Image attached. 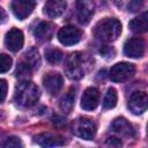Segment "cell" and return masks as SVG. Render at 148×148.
I'll list each match as a JSON object with an SVG mask.
<instances>
[{
    "label": "cell",
    "instance_id": "6da1fadb",
    "mask_svg": "<svg viewBox=\"0 0 148 148\" xmlns=\"http://www.w3.org/2000/svg\"><path fill=\"white\" fill-rule=\"evenodd\" d=\"M92 65V60L82 52L72 53L65 65V72L67 76L72 80H79L86 75V73L90 69Z\"/></svg>",
    "mask_w": 148,
    "mask_h": 148
},
{
    "label": "cell",
    "instance_id": "7a4b0ae2",
    "mask_svg": "<svg viewBox=\"0 0 148 148\" xmlns=\"http://www.w3.org/2000/svg\"><path fill=\"white\" fill-rule=\"evenodd\" d=\"M121 34V23L113 17H106L97 22L94 28V35L96 38L103 42H113Z\"/></svg>",
    "mask_w": 148,
    "mask_h": 148
},
{
    "label": "cell",
    "instance_id": "3957f363",
    "mask_svg": "<svg viewBox=\"0 0 148 148\" xmlns=\"http://www.w3.org/2000/svg\"><path fill=\"white\" fill-rule=\"evenodd\" d=\"M39 96H40L39 88L35 83H32L28 80H23L16 86L15 99L22 106L29 108V106L35 105L37 103Z\"/></svg>",
    "mask_w": 148,
    "mask_h": 148
},
{
    "label": "cell",
    "instance_id": "277c9868",
    "mask_svg": "<svg viewBox=\"0 0 148 148\" xmlns=\"http://www.w3.org/2000/svg\"><path fill=\"white\" fill-rule=\"evenodd\" d=\"M135 73V67L130 62H118L110 69V79L113 82H124L132 77Z\"/></svg>",
    "mask_w": 148,
    "mask_h": 148
},
{
    "label": "cell",
    "instance_id": "5b68a950",
    "mask_svg": "<svg viewBox=\"0 0 148 148\" xmlns=\"http://www.w3.org/2000/svg\"><path fill=\"white\" fill-rule=\"evenodd\" d=\"M82 32L79 28L74 25H66L62 27L58 32V39L62 45L71 46L74 44H77L81 40Z\"/></svg>",
    "mask_w": 148,
    "mask_h": 148
},
{
    "label": "cell",
    "instance_id": "8992f818",
    "mask_svg": "<svg viewBox=\"0 0 148 148\" xmlns=\"http://www.w3.org/2000/svg\"><path fill=\"white\" fill-rule=\"evenodd\" d=\"M146 44L145 40L140 37H133L125 42L124 44V54L130 58H141L145 54Z\"/></svg>",
    "mask_w": 148,
    "mask_h": 148
},
{
    "label": "cell",
    "instance_id": "52a82bcc",
    "mask_svg": "<svg viewBox=\"0 0 148 148\" xmlns=\"http://www.w3.org/2000/svg\"><path fill=\"white\" fill-rule=\"evenodd\" d=\"M73 132L83 140H91L96 134V125L87 118H80L74 125Z\"/></svg>",
    "mask_w": 148,
    "mask_h": 148
},
{
    "label": "cell",
    "instance_id": "ba28073f",
    "mask_svg": "<svg viewBox=\"0 0 148 148\" xmlns=\"http://www.w3.org/2000/svg\"><path fill=\"white\" fill-rule=\"evenodd\" d=\"M64 84L62 76L57 72H50L43 76V86L50 95H57Z\"/></svg>",
    "mask_w": 148,
    "mask_h": 148
},
{
    "label": "cell",
    "instance_id": "9c48e42d",
    "mask_svg": "<svg viewBox=\"0 0 148 148\" xmlns=\"http://www.w3.org/2000/svg\"><path fill=\"white\" fill-rule=\"evenodd\" d=\"M35 5V0H13L12 10L18 20H24L32 13Z\"/></svg>",
    "mask_w": 148,
    "mask_h": 148
},
{
    "label": "cell",
    "instance_id": "30bf717a",
    "mask_svg": "<svg viewBox=\"0 0 148 148\" xmlns=\"http://www.w3.org/2000/svg\"><path fill=\"white\" fill-rule=\"evenodd\" d=\"M147 94L145 91H135L128 99V108L134 114H141L147 110Z\"/></svg>",
    "mask_w": 148,
    "mask_h": 148
},
{
    "label": "cell",
    "instance_id": "8fae6325",
    "mask_svg": "<svg viewBox=\"0 0 148 148\" xmlns=\"http://www.w3.org/2000/svg\"><path fill=\"white\" fill-rule=\"evenodd\" d=\"M5 44H6V46H7L8 50H10L13 52H17L18 50L22 49V46L24 44L23 32L20 29H16V28L10 29L6 34Z\"/></svg>",
    "mask_w": 148,
    "mask_h": 148
},
{
    "label": "cell",
    "instance_id": "7c38bea8",
    "mask_svg": "<svg viewBox=\"0 0 148 148\" xmlns=\"http://www.w3.org/2000/svg\"><path fill=\"white\" fill-rule=\"evenodd\" d=\"M77 20L81 24H87L91 20L94 12H95V5L91 0H80L77 2Z\"/></svg>",
    "mask_w": 148,
    "mask_h": 148
},
{
    "label": "cell",
    "instance_id": "4fadbf2b",
    "mask_svg": "<svg viewBox=\"0 0 148 148\" xmlns=\"http://www.w3.org/2000/svg\"><path fill=\"white\" fill-rule=\"evenodd\" d=\"M99 102V92L96 88H87L81 97V108L86 111H92L97 108Z\"/></svg>",
    "mask_w": 148,
    "mask_h": 148
},
{
    "label": "cell",
    "instance_id": "5bb4252c",
    "mask_svg": "<svg viewBox=\"0 0 148 148\" xmlns=\"http://www.w3.org/2000/svg\"><path fill=\"white\" fill-rule=\"evenodd\" d=\"M66 7L67 3L65 0H46L44 6V13L51 18H57L65 13Z\"/></svg>",
    "mask_w": 148,
    "mask_h": 148
},
{
    "label": "cell",
    "instance_id": "9a60e30c",
    "mask_svg": "<svg viewBox=\"0 0 148 148\" xmlns=\"http://www.w3.org/2000/svg\"><path fill=\"white\" fill-rule=\"evenodd\" d=\"M35 142L42 147H58L65 143V140L53 133H40L35 135Z\"/></svg>",
    "mask_w": 148,
    "mask_h": 148
},
{
    "label": "cell",
    "instance_id": "2e32d148",
    "mask_svg": "<svg viewBox=\"0 0 148 148\" xmlns=\"http://www.w3.org/2000/svg\"><path fill=\"white\" fill-rule=\"evenodd\" d=\"M111 128L119 133L120 135H124V136H128V138H132L135 135V131H134V127L123 117H119V118H116L112 124H111Z\"/></svg>",
    "mask_w": 148,
    "mask_h": 148
},
{
    "label": "cell",
    "instance_id": "e0dca14e",
    "mask_svg": "<svg viewBox=\"0 0 148 148\" xmlns=\"http://www.w3.org/2000/svg\"><path fill=\"white\" fill-rule=\"evenodd\" d=\"M54 31V25L50 22H40L37 24V27L34 30V35L36 37V39L40 40V42H45L49 40Z\"/></svg>",
    "mask_w": 148,
    "mask_h": 148
},
{
    "label": "cell",
    "instance_id": "ac0fdd59",
    "mask_svg": "<svg viewBox=\"0 0 148 148\" xmlns=\"http://www.w3.org/2000/svg\"><path fill=\"white\" fill-rule=\"evenodd\" d=\"M128 27L134 32H139V34L146 32L148 29V14H147V12H145L141 15H139L138 17L133 18L128 23Z\"/></svg>",
    "mask_w": 148,
    "mask_h": 148
},
{
    "label": "cell",
    "instance_id": "d6986e66",
    "mask_svg": "<svg viewBox=\"0 0 148 148\" xmlns=\"http://www.w3.org/2000/svg\"><path fill=\"white\" fill-rule=\"evenodd\" d=\"M74 101H75V89L71 88L60 101V109L62 110V112L69 113L74 106Z\"/></svg>",
    "mask_w": 148,
    "mask_h": 148
},
{
    "label": "cell",
    "instance_id": "ffe728a7",
    "mask_svg": "<svg viewBox=\"0 0 148 148\" xmlns=\"http://www.w3.org/2000/svg\"><path fill=\"white\" fill-rule=\"evenodd\" d=\"M24 61L32 68V69H36L39 67L40 65V57H39V53L36 49H31L29 51L25 52L24 54Z\"/></svg>",
    "mask_w": 148,
    "mask_h": 148
},
{
    "label": "cell",
    "instance_id": "44dd1931",
    "mask_svg": "<svg viewBox=\"0 0 148 148\" xmlns=\"http://www.w3.org/2000/svg\"><path fill=\"white\" fill-rule=\"evenodd\" d=\"M118 101V95H117V90L114 88H109L104 99H103V108L104 109H112L116 106Z\"/></svg>",
    "mask_w": 148,
    "mask_h": 148
},
{
    "label": "cell",
    "instance_id": "7402d4cb",
    "mask_svg": "<svg viewBox=\"0 0 148 148\" xmlns=\"http://www.w3.org/2000/svg\"><path fill=\"white\" fill-rule=\"evenodd\" d=\"M31 72H32V68L25 61H23V62L18 64L15 74H16V77H18L23 81V80H28V77L31 76Z\"/></svg>",
    "mask_w": 148,
    "mask_h": 148
},
{
    "label": "cell",
    "instance_id": "603a6c76",
    "mask_svg": "<svg viewBox=\"0 0 148 148\" xmlns=\"http://www.w3.org/2000/svg\"><path fill=\"white\" fill-rule=\"evenodd\" d=\"M64 54L59 49H49L45 51V58L51 64H57L62 59Z\"/></svg>",
    "mask_w": 148,
    "mask_h": 148
},
{
    "label": "cell",
    "instance_id": "cb8c5ba5",
    "mask_svg": "<svg viewBox=\"0 0 148 148\" xmlns=\"http://www.w3.org/2000/svg\"><path fill=\"white\" fill-rule=\"evenodd\" d=\"M13 64L12 58L6 54V53H1L0 54V73H6L10 69Z\"/></svg>",
    "mask_w": 148,
    "mask_h": 148
},
{
    "label": "cell",
    "instance_id": "d4e9b609",
    "mask_svg": "<svg viewBox=\"0 0 148 148\" xmlns=\"http://www.w3.org/2000/svg\"><path fill=\"white\" fill-rule=\"evenodd\" d=\"M2 147H22L23 143L22 141L20 140V138H16V136H9L6 139V141L3 143H1Z\"/></svg>",
    "mask_w": 148,
    "mask_h": 148
},
{
    "label": "cell",
    "instance_id": "484cf974",
    "mask_svg": "<svg viewBox=\"0 0 148 148\" xmlns=\"http://www.w3.org/2000/svg\"><path fill=\"white\" fill-rule=\"evenodd\" d=\"M145 5V0H130L128 3V10L130 12H138Z\"/></svg>",
    "mask_w": 148,
    "mask_h": 148
},
{
    "label": "cell",
    "instance_id": "4316f807",
    "mask_svg": "<svg viewBox=\"0 0 148 148\" xmlns=\"http://www.w3.org/2000/svg\"><path fill=\"white\" fill-rule=\"evenodd\" d=\"M7 90H8V86H7L6 80L0 79V103L5 101L7 96Z\"/></svg>",
    "mask_w": 148,
    "mask_h": 148
},
{
    "label": "cell",
    "instance_id": "83f0119b",
    "mask_svg": "<svg viewBox=\"0 0 148 148\" xmlns=\"http://www.w3.org/2000/svg\"><path fill=\"white\" fill-rule=\"evenodd\" d=\"M52 123L56 127H59V128H62L66 126V119L61 116H54L52 118Z\"/></svg>",
    "mask_w": 148,
    "mask_h": 148
},
{
    "label": "cell",
    "instance_id": "f1b7e54d",
    "mask_svg": "<svg viewBox=\"0 0 148 148\" xmlns=\"http://www.w3.org/2000/svg\"><path fill=\"white\" fill-rule=\"evenodd\" d=\"M106 143L110 145V146H114V147H120V146H121V141H120V139L114 138V136L109 138L108 141H106Z\"/></svg>",
    "mask_w": 148,
    "mask_h": 148
},
{
    "label": "cell",
    "instance_id": "f546056e",
    "mask_svg": "<svg viewBox=\"0 0 148 148\" xmlns=\"http://www.w3.org/2000/svg\"><path fill=\"white\" fill-rule=\"evenodd\" d=\"M6 22H7V13L2 7H0V24H3Z\"/></svg>",
    "mask_w": 148,
    "mask_h": 148
}]
</instances>
